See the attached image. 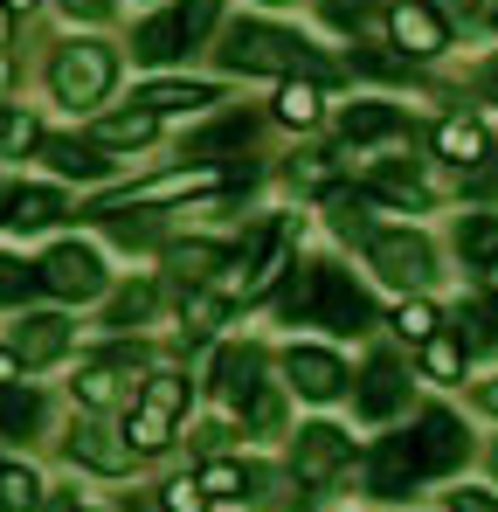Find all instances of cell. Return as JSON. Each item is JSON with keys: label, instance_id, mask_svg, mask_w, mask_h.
Returning <instances> with one entry per match:
<instances>
[{"label": "cell", "instance_id": "6da1fadb", "mask_svg": "<svg viewBox=\"0 0 498 512\" xmlns=\"http://www.w3.org/2000/svg\"><path fill=\"white\" fill-rule=\"evenodd\" d=\"M284 319H291V326H326V333H360V326L374 319V305H367V291H360L346 270L312 263V270L291 277V291H284Z\"/></svg>", "mask_w": 498, "mask_h": 512}, {"label": "cell", "instance_id": "7a4b0ae2", "mask_svg": "<svg viewBox=\"0 0 498 512\" xmlns=\"http://www.w3.org/2000/svg\"><path fill=\"white\" fill-rule=\"evenodd\" d=\"M222 63L236 77H291V70H312V49L277 21H236L222 35Z\"/></svg>", "mask_w": 498, "mask_h": 512}, {"label": "cell", "instance_id": "3957f363", "mask_svg": "<svg viewBox=\"0 0 498 512\" xmlns=\"http://www.w3.org/2000/svg\"><path fill=\"white\" fill-rule=\"evenodd\" d=\"M222 21V0H173V7H160L139 35H132V56L139 63H180L187 49H201L208 42V28Z\"/></svg>", "mask_w": 498, "mask_h": 512}, {"label": "cell", "instance_id": "277c9868", "mask_svg": "<svg viewBox=\"0 0 498 512\" xmlns=\"http://www.w3.org/2000/svg\"><path fill=\"white\" fill-rule=\"evenodd\" d=\"M118 84V49L111 42H90V35H70L63 49H56V63H49V90L63 97V104H104Z\"/></svg>", "mask_w": 498, "mask_h": 512}, {"label": "cell", "instance_id": "5b68a950", "mask_svg": "<svg viewBox=\"0 0 498 512\" xmlns=\"http://www.w3.org/2000/svg\"><path fill=\"white\" fill-rule=\"evenodd\" d=\"M367 263H374L388 284H402V291H422V284L436 277V250H429V236H415V229H367Z\"/></svg>", "mask_w": 498, "mask_h": 512}, {"label": "cell", "instance_id": "8992f818", "mask_svg": "<svg viewBox=\"0 0 498 512\" xmlns=\"http://www.w3.org/2000/svg\"><path fill=\"white\" fill-rule=\"evenodd\" d=\"M346 464H353V443H346V429H332V423L298 429L291 471H298V485H305V492H332V485L346 478Z\"/></svg>", "mask_w": 498, "mask_h": 512}, {"label": "cell", "instance_id": "52a82bcc", "mask_svg": "<svg viewBox=\"0 0 498 512\" xmlns=\"http://www.w3.org/2000/svg\"><path fill=\"white\" fill-rule=\"evenodd\" d=\"M180 416H187V374H153L139 409H132V443L139 450H166Z\"/></svg>", "mask_w": 498, "mask_h": 512}, {"label": "cell", "instance_id": "ba28073f", "mask_svg": "<svg viewBox=\"0 0 498 512\" xmlns=\"http://www.w3.org/2000/svg\"><path fill=\"white\" fill-rule=\"evenodd\" d=\"M35 284L56 291V298H97L104 291V256L90 250V243H56L35 263Z\"/></svg>", "mask_w": 498, "mask_h": 512}, {"label": "cell", "instance_id": "9c48e42d", "mask_svg": "<svg viewBox=\"0 0 498 512\" xmlns=\"http://www.w3.org/2000/svg\"><path fill=\"white\" fill-rule=\"evenodd\" d=\"M464 450H471V436L457 429L450 409H429V416L415 423V436H409V457H415V471H422V478L457 471V464H464Z\"/></svg>", "mask_w": 498, "mask_h": 512}, {"label": "cell", "instance_id": "30bf717a", "mask_svg": "<svg viewBox=\"0 0 498 512\" xmlns=\"http://www.w3.org/2000/svg\"><path fill=\"white\" fill-rule=\"evenodd\" d=\"M284 374H291V388L305 395V402H339L346 395V360L339 353H326V346H291L284 353Z\"/></svg>", "mask_w": 498, "mask_h": 512}, {"label": "cell", "instance_id": "8fae6325", "mask_svg": "<svg viewBox=\"0 0 498 512\" xmlns=\"http://www.w3.org/2000/svg\"><path fill=\"white\" fill-rule=\"evenodd\" d=\"M7 353H14V367H49V360H63V353H70V319H63V312H28V319L14 326Z\"/></svg>", "mask_w": 498, "mask_h": 512}, {"label": "cell", "instance_id": "7c38bea8", "mask_svg": "<svg viewBox=\"0 0 498 512\" xmlns=\"http://www.w3.org/2000/svg\"><path fill=\"white\" fill-rule=\"evenodd\" d=\"M63 450H70V464L97 471V478H125V471H132V443H125L118 429H104V423H77Z\"/></svg>", "mask_w": 498, "mask_h": 512}, {"label": "cell", "instance_id": "4fadbf2b", "mask_svg": "<svg viewBox=\"0 0 498 512\" xmlns=\"http://www.w3.org/2000/svg\"><path fill=\"white\" fill-rule=\"evenodd\" d=\"M409 402V374L381 353V360H367V374H360V388H353V409L367 416V423H388L395 409Z\"/></svg>", "mask_w": 498, "mask_h": 512}, {"label": "cell", "instance_id": "5bb4252c", "mask_svg": "<svg viewBox=\"0 0 498 512\" xmlns=\"http://www.w3.org/2000/svg\"><path fill=\"white\" fill-rule=\"evenodd\" d=\"M388 28H395L402 56H436V49H450V21H443L429 0H402V7L388 14Z\"/></svg>", "mask_w": 498, "mask_h": 512}, {"label": "cell", "instance_id": "9a60e30c", "mask_svg": "<svg viewBox=\"0 0 498 512\" xmlns=\"http://www.w3.org/2000/svg\"><path fill=\"white\" fill-rule=\"evenodd\" d=\"M139 367V353H111V360H97V367H83L77 374V402L83 409H118V402H132V374Z\"/></svg>", "mask_w": 498, "mask_h": 512}, {"label": "cell", "instance_id": "2e32d148", "mask_svg": "<svg viewBox=\"0 0 498 512\" xmlns=\"http://www.w3.org/2000/svg\"><path fill=\"white\" fill-rule=\"evenodd\" d=\"M367 485H374V499H409L415 485H422V471H415V457H409V436H388V443L374 450Z\"/></svg>", "mask_w": 498, "mask_h": 512}, {"label": "cell", "instance_id": "e0dca14e", "mask_svg": "<svg viewBox=\"0 0 498 512\" xmlns=\"http://www.w3.org/2000/svg\"><path fill=\"white\" fill-rule=\"evenodd\" d=\"M56 215H63V194H56V187H14V194H7V208H0V222H7L14 236L49 229Z\"/></svg>", "mask_w": 498, "mask_h": 512}, {"label": "cell", "instance_id": "ac0fdd59", "mask_svg": "<svg viewBox=\"0 0 498 512\" xmlns=\"http://www.w3.org/2000/svg\"><path fill=\"white\" fill-rule=\"evenodd\" d=\"M215 381H222V402L243 409L249 395L263 388V353H256V346H229V353L215 360Z\"/></svg>", "mask_w": 498, "mask_h": 512}, {"label": "cell", "instance_id": "d6986e66", "mask_svg": "<svg viewBox=\"0 0 498 512\" xmlns=\"http://www.w3.org/2000/svg\"><path fill=\"white\" fill-rule=\"evenodd\" d=\"M42 153H49V167L70 173V180H104V173H111V160H104L97 139H49Z\"/></svg>", "mask_w": 498, "mask_h": 512}, {"label": "cell", "instance_id": "ffe728a7", "mask_svg": "<svg viewBox=\"0 0 498 512\" xmlns=\"http://www.w3.org/2000/svg\"><path fill=\"white\" fill-rule=\"evenodd\" d=\"M222 263H229L222 243H173V250H166V270H173V277H187V284H208Z\"/></svg>", "mask_w": 498, "mask_h": 512}, {"label": "cell", "instance_id": "44dd1931", "mask_svg": "<svg viewBox=\"0 0 498 512\" xmlns=\"http://www.w3.org/2000/svg\"><path fill=\"white\" fill-rule=\"evenodd\" d=\"M187 187H215V173L208 167H187V173H166V180H153V187H139V194H118L104 215H118V208H146V201H173V194H187Z\"/></svg>", "mask_w": 498, "mask_h": 512}, {"label": "cell", "instance_id": "7402d4cb", "mask_svg": "<svg viewBox=\"0 0 498 512\" xmlns=\"http://www.w3.org/2000/svg\"><path fill=\"white\" fill-rule=\"evenodd\" d=\"M402 125H409V118H402L395 104H353V111L339 118L346 139H388V132H402Z\"/></svg>", "mask_w": 498, "mask_h": 512}, {"label": "cell", "instance_id": "603a6c76", "mask_svg": "<svg viewBox=\"0 0 498 512\" xmlns=\"http://www.w3.org/2000/svg\"><path fill=\"white\" fill-rule=\"evenodd\" d=\"M436 153L457 160V167H478V160H485V132H478L471 118H450V125H436Z\"/></svg>", "mask_w": 498, "mask_h": 512}, {"label": "cell", "instance_id": "cb8c5ba5", "mask_svg": "<svg viewBox=\"0 0 498 512\" xmlns=\"http://www.w3.org/2000/svg\"><path fill=\"white\" fill-rule=\"evenodd\" d=\"M201 104H215V84H153L139 97V111H201Z\"/></svg>", "mask_w": 498, "mask_h": 512}, {"label": "cell", "instance_id": "d4e9b609", "mask_svg": "<svg viewBox=\"0 0 498 512\" xmlns=\"http://www.w3.org/2000/svg\"><path fill=\"white\" fill-rule=\"evenodd\" d=\"M0 506L7 512H35L42 506V478L28 464H0Z\"/></svg>", "mask_w": 498, "mask_h": 512}, {"label": "cell", "instance_id": "484cf974", "mask_svg": "<svg viewBox=\"0 0 498 512\" xmlns=\"http://www.w3.org/2000/svg\"><path fill=\"white\" fill-rule=\"evenodd\" d=\"M457 250L471 256V263H498V222H492V215H464Z\"/></svg>", "mask_w": 498, "mask_h": 512}, {"label": "cell", "instance_id": "4316f807", "mask_svg": "<svg viewBox=\"0 0 498 512\" xmlns=\"http://www.w3.org/2000/svg\"><path fill=\"white\" fill-rule=\"evenodd\" d=\"M35 423H42V402L21 381H0V429H35Z\"/></svg>", "mask_w": 498, "mask_h": 512}, {"label": "cell", "instance_id": "83f0119b", "mask_svg": "<svg viewBox=\"0 0 498 512\" xmlns=\"http://www.w3.org/2000/svg\"><path fill=\"white\" fill-rule=\"evenodd\" d=\"M153 111H125V118H104V132H97V146H146L153 139Z\"/></svg>", "mask_w": 498, "mask_h": 512}, {"label": "cell", "instance_id": "f1b7e54d", "mask_svg": "<svg viewBox=\"0 0 498 512\" xmlns=\"http://www.w3.org/2000/svg\"><path fill=\"white\" fill-rule=\"evenodd\" d=\"M374 194H388V201H402V208H422V201H429V187L402 167H374Z\"/></svg>", "mask_w": 498, "mask_h": 512}, {"label": "cell", "instance_id": "f546056e", "mask_svg": "<svg viewBox=\"0 0 498 512\" xmlns=\"http://www.w3.org/2000/svg\"><path fill=\"white\" fill-rule=\"evenodd\" d=\"M277 118L284 125H312L319 118V84H284L277 90Z\"/></svg>", "mask_w": 498, "mask_h": 512}, {"label": "cell", "instance_id": "4dcf8cb0", "mask_svg": "<svg viewBox=\"0 0 498 512\" xmlns=\"http://www.w3.org/2000/svg\"><path fill=\"white\" fill-rule=\"evenodd\" d=\"M422 367H429L436 381H457V374H464V346L443 340V333H429V340H422Z\"/></svg>", "mask_w": 498, "mask_h": 512}, {"label": "cell", "instance_id": "1f68e13d", "mask_svg": "<svg viewBox=\"0 0 498 512\" xmlns=\"http://www.w3.org/2000/svg\"><path fill=\"white\" fill-rule=\"evenodd\" d=\"M146 312H153V284H125V291L111 298V326H118V333H125V326H139Z\"/></svg>", "mask_w": 498, "mask_h": 512}, {"label": "cell", "instance_id": "d6a6232c", "mask_svg": "<svg viewBox=\"0 0 498 512\" xmlns=\"http://www.w3.org/2000/svg\"><path fill=\"white\" fill-rule=\"evenodd\" d=\"M243 423H249V429H263V436L284 423V402H277V388H270V381H263V388H256V395L243 402Z\"/></svg>", "mask_w": 498, "mask_h": 512}, {"label": "cell", "instance_id": "836d02e7", "mask_svg": "<svg viewBox=\"0 0 498 512\" xmlns=\"http://www.w3.org/2000/svg\"><path fill=\"white\" fill-rule=\"evenodd\" d=\"M35 291V263H14V256H0V305H21Z\"/></svg>", "mask_w": 498, "mask_h": 512}, {"label": "cell", "instance_id": "e575fe53", "mask_svg": "<svg viewBox=\"0 0 498 512\" xmlns=\"http://www.w3.org/2000/svg\"><path fill=\"white\" fill-rule=\"evenodd\" d=\"M35 139H42V132H35L28 111H7V118H0V153H28Z\"/></svg>", "mask_w": 498, "mask_h": 512}, {"label": "cell", "instance_id": "d590c367", "mask_svg": "<svg viewBox=\"0 0 498 512\" xmlns=\"http://www.w3.org/2000/svg\"><path fill=\"white\" fill-rule=\"evenodd\" d=\"M291 180H298V187H332V160L326 153H298V160H291Z\"/></svg>", "mask_w": 498, "mask_h": 512}, {"label": "cell", "instance_id": "8d00e7d4", "mask_svg": "<svg viewBox=\"0 0 498 512\" xmlns=\"http://www.w3.org/2000/svg\"><path fill=\"white\" fill-rule=\"evenodd\" d=\"M166 512H208V492H201L194 478H173V485H166Z\"/></svg>", "mask_w": 498, "mask_h": 512}, {"label": "cell", "instance_id": "74e56055", "mask_svg": "<svg viewBox=\"0 0 498 512\" xmlns=\"http://www.w3.org/2000/svg\"><path fill=\"white\" fill-rule=\"evenodd\" d=\"M319 7H326L332 28H360V21L374 14V0H319Z\"/></svg>", "mask_w": 498, "mask_h": 512}, {"label": "cell", "instance_id": "f35d334b", "mask_svg": "<svg viewBox=\"0 0 498 512\" xmlns=\"http://www.w3.org/2000/svg\"><path fill=\"white\" fill-rule=\"evenodd\" d=\"M395 326H402V340H429V333H436V312H429V305H402Z\"/></svg>", "mask_w": 498, "mask_h": 512}, {"label": "cell", "instance_id": "ab89813d", "mask_svg": "<svg viewBox=\"0 0 498 512\" xmlns=\"http://www.w3.org/2000/svg\"><path fill=\"white\" fill-rule=\"evenodd\" d=\"M215 319H222V298H194L187 305V333H208Z\"/></svg>", "mask_w": 498, "mask_h": 512}, {"label": "cell", "instance_id": "60d3db41", "mask_svg": "<svg viewBox=\"0 0 498 512\" xmlns=\"http://www.w3.org/2000/svg\"><path fill=\"white\" fill-rule=\"evenodd\" d=\"M450 512H498V499H492V492H471V485H464V492H450Z\"/></svg>", "mask_w": 498, "mask_h": 512}, {"label": "cell", "instance_id": "b9f144b4", "mask_svg": "<svg viewBox=\"0 0 498 512\" xmlns=\"http://www.w3.org/2000/svg\"><path fill=\"white\" fill-rule=\"evenodd\" d=\"M63 7H70L77 21H111V14H118V0H63Z\"/></svg>", "mask_w": 498, "mask_h": 512}, {"label": "cell", "instance_id": "7bdbcfd3", "mask_svg": "<svg viewBox=\"0 0 498 512\" xmlns=\"http://www.w3.org/2000/svg\"><path fill=\"white\" fill-rule=\"evenodd\" d=\"M471 21H498V0H471Z\"/></svg>", "mask_w": 498, "mask_h": 512}, {"label": "cell", "instance_id": "ee69618b", "mask_svg": "<svg viewBox=\"0 0 498 512\" xmlns=\"http://www.w3.org/2000/svg\"><path fill=\"white\" fill-rule=\"evenodd\" d=\"M478 402H485V409L498 416V381H485V388H478Z\"/></svg>", "mask_w": 498, "mask_h": 512}, {"label": "cell", "instance_id": "f6af8a7d", "mask_svg": "<svg viewBox=\"0 0 498 512\" xmlns=\"http://www.w3.org/2000/svg\"><path fill=\"white\" fill-rule=\"evenodd\" d=\"M478 312H485V319H492V333H498V291H492V298H485V305H478Z\"/></svg>", "mask_w": 498, "mask_h": 512}, {"label": "cell", "instance_id": "bcb514c9", "mask_svg": "<svg viewBox=\"0 0 498 512\" xmlns=\"http://www.w3.org/2000/svg\"><path fill=\"white\" fill-rule=\"evenodd\" d=\"M0 7H7V14H28V7H35V0H0Z\"/></svg>", "mask_w": 498, "mask_h": 512}, {"label": "cell", "instance_id": "7dc6e473", "mask_svg": "<svg viewBox=\"0 0 498 512\" xmlns=\"http://www.w3.org/2000/svg\"><path fill=\"white\" fill-rule=\"evenodd\" d=\"M0 374H14V353H0Z\"/></svg>", "mask_w": 498, "mask_h": 512}, {"label": "cell", "instance_id": "c3c4849f", "mask_svg": "<svg viewBox=\"0 0 498 512\" xmlns=\"http://www.w3.org/2000/svg\"><path fill=\"white\" fill-rule=\"evenodd\" d=\"M485 90H492V97H498V70H492V77H485Z\"/></svg>", "mask_w": 498, "mask_h": 512}, {"label": "cell", "instance_id": "681fc988", "mask_svg": "<svg viewBox=\"0 0 498 512\" xmlns=\"http://www.w3.org/2000/svg\"><path fill=\"white\" fill-rule=\"evenodd\" d=\"M263 7H298V0H263Z\"/></svg>", "mask_w": 498, "mask_h": 512}, {"label": "cell", "instance_id": "f907efd6", "mask_svg": "<svg viewBox=\"0 0 498 512\" xmlns=\"http://www.w3.org/2000/svg\"><path fill=\"white\" fill-rule=\"evenodd\" d=\"M0 35H7V7H0Z\"/></svg>", "mask_w": 498, "mask_h": 512}, {"label": "cell", "instance_id": "816d5d0a", "mask_svg": "<svg viewBox=\"0 0 498 512\" xmlns=\"http://www.w3.org/2000/svg\"><path fill=\"white\" fill-rule=\"evenodd\" d=\"M492 471H498V450H492Z\"/></svg>", "mask_w": 498, "mask_h": 512}]
</instances>
